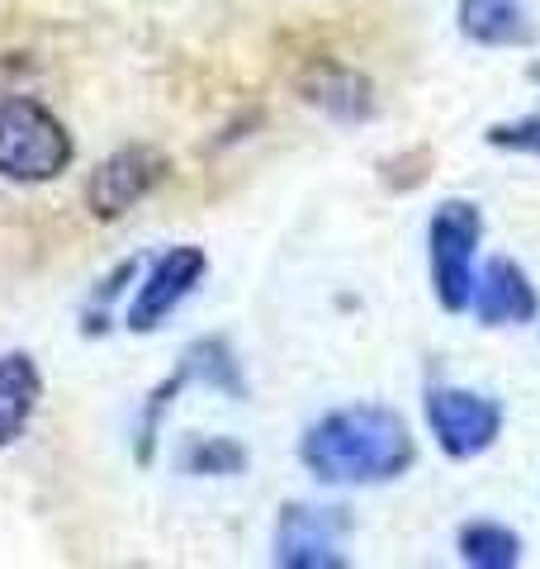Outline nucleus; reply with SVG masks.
<instances>
[{
  "label": "nucleus",
  "mask_w": 540,
  "mask_h": 569,
  "mask_svg": "<svg viewBox=\"0 0 540 569\" xmlns=\"http://www.w3.org/2000/svg\"><path fill=\"white\" fill-rule=\"evenodd\" d=\"M299 456L322 485H389L412 466V432L389 408H337L309 427Z\"/></svg>",
  "instance_id": "f257e3e1"
},
{
  "label": "nucleus",
  "mask_w": 540,
  "mask_h": 569,
  "mask_svg": "<svg viewBox=\"0 0 540 569\" xmlns=\"http://www.w3.org/2000/svg\"><path fill=\"white\" fill-rule=\"evenodd\" d=\"M71 133L62 119L39 104L33 96H6L0 100V176L20 186L58 181L71 167Z\"/></svg>",
  "instance_id": "f03ea898"
},
{
  "label": "nucleus",
  "mask_w": 540,
  "mask_h": 569,
  "mask_svg": "<svg viewBox=\"0 0 540 569\" xmlns=\"http://www.w3.org/2000/svg\"><path fill=\"white\" fill-rule=\"evenodd\" d=\"M483 238V213L470 200H446L431 213L427 247H431V290H437L441 309L460 313L470 309L474 295V252Z\"/></svg>",
  "instance_id": "7ed1b4c3"
},
{
  "label": "nucleus",
  "mask_w": 540,
  "mask_h": 569,
  "mask_svg": "<svg viewBox=\"0 0 540 569\" xmlns=\"http://www.w3.org/2000/svg\"><path fill=\"white\" fill-rule=\"evenodd\" d=\"M161 181H167V157L148 142H133V148H119L96 167V176L86 181V204L96 219H123Z\"/></svg>",
  "instance_id": "20e7f679"
},
{
  "label": "nucleus",
  "mask_w": 540,
  "mask_h": 569,
  "mask_svg": "<svg viewBox=\"0 0 540 569\" xmlns=\"http://www.w3.org/2000/svg\"><path fill=\"white\" fill-rule=\"evenodd\" d=\"M276 565L290 569H341L347 565V518L341 508L290 503L276 527Z\"/></svg>",
  "instance_id": "39448f33"
},
{
  "label": "nucleus",
  "mask_w": 540,
  "mask_h": 569,
  "mask_svg": "<svg viewBox=\"0 0 540 569\" xmlns=\"http://www.w3.org/2000/svg\"><path fill=\"white\" fill-rule=\"evenodd\" d=\"M427 422L431 437L441 441L446 456L470 460L479 451H489L502 432V408L470 389H431L427 395Z\"/></svg>",
  "instance_id": "423d86ee"
},
{
  "label": "nucleus",
  "mask_w": 540,
  "mask_h": 569,
  "mask_svg": "<svg viewBox=\"0 0 540 569\" xmlns=\"http://www.w3.org/2000/svg\"><path fill=\"white\" fill-rule=\"evenodd\" d=\"M204 252L200 247H171L152 261V271L142 276L133 305H129V328L133 332H152L176 313V305H186V295L200 284L204 276Z\"/></svg>",
  "instance_id": "0eeeda50"
},
{
  "label": "nucleus",
  "mask_w": 540,
  "mask_h": 569,
  "mask_svg": "<svg viewBox=\"0 0 540 569\" xmlns=\"http://www.w3.org/2000/svg\"><path fill=\"white\" fill-rule=\"evenodd\" d=\"M470 309L483 328H508V323H531L540 313V295L536 284L527 280L517 261L508 257H493L483 271L474 276V295H470Z\"/></svg>",
  "instance_id": "6e6552de"
},
{
  "label": "nucleus",
  "mask_w": 540,
  "mask_h": 569,
  "mask_svg": "<svg viewBox=\"0 0 540 569\" xmlns=\"http://www.w3.org/2000/svg\"><path fill=\"white\" fill-rule=\"evenodd\" d=\"M39 399H43V376H39V366H33V356H24V351L0 356V447L24 437Z\"/></svg>",
  "instance_id": "1a4fd4ad"
},
{
  "label": "nucleus",
  "mask_w": 540,
  "mask_h": 569,
  "mask_svg": "<svg viewBox=\"0 0 540 569\" xmlns=\"http://www.w3.org/2000/svg\"><path fill=\"white\" fill-rule=\"evenodd\" d=\"M460 29L464 39H474L483 48H512L531 39L521 0H460Z\"/></svg>",
  "instance_id": "9d476101"
},
{
  "label": "nucleus",
  "mask_w": 540,
  "mask_h": 569,
  "mask_svg": "<svg viewBox=\"0 0 540 569\" xmlns=\"http://www.w3.org/2000/svg\"><path fill=\"white\" fill-rule=\"evenodd\" d=\"M303 100H313L318 110H328L337 119L370 114V86L360 81L356 71L332 67V62H322V67H313L309 77H303Z\"/></svg>",
  "instance_id": "9b49d317"
},
{
  "label": "nucleus",
  "mask_w": 540,
  "mask_h": 569,
  "mask_svg": "<svg viewBox=\"0 0 540 569\" xmlns=\"http://www.w3.org/2000/svg\"><path fill=\"white\" fill-rule=\"evenodd\" d=\"M460 560L474 569H512L521 565V541L502 522H470L460 531Z\"/></svg>",
  "instance_id": "f8f14e48"
},
{
  "label": "nucleus",
  "mask_w": 540,
  "mask_h": 569,
  "mask_svg": "<svg viewBox=\"0 0 540 569\" xmlns=\"http://www.w3.org/2000/svg\"><path fill=\"white\" fill-rule=\"evenodd\" d=\"M247 466V451L238 447V441H228V437H200L190 447V456H186V470L190 475H238Z\"/></svg>",
  "instance_id": "ddd939ff"
},
{
  "label": "nucleus",
  "mask_w": 540,
  "mask_h": 569,
  "mask_svg": "<svg viewBox=\"0 0 540 569\" xmlns=\"http://www.w3.org/2000/svg\"><path fill=\"white\" fill-rule=\"evenodd\" d=\"M489 142H493V148H508V152L540 157V114H527V119H517V123H493Z\"/></svg>",
  "instance_id": "4468645a"
},
{
  "label": "nucleus",
  "mask_w": 540,
  "mask_h": 569,
  "mask_svg": "<svg viewBox=\"0 0 540 569\" xmlns=\"http://www.w3.org/2000/svg\"><path fill=\"white\" fill-rule=\"evenodd\" d=\"M531 81H540V62H536V67H531Z\"/></svg>",
  "instance_id": "2eb2a0df"
}]
</instances>
